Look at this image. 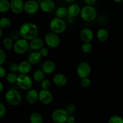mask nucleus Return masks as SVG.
<instances>
[{
  "label": "nucleus",
  "instance_id": "obj_1",
  "mask_svg": "<svg viewBox=\"0 0 123 123\" xmlns=\"http://www.w3.org/2000/svg\"><path fill=\"white\" fill-rule=\"evenodd\" d=\"M38 28L35 24L32 22H25L20 26L19 34L23 39L31 41L37 37L38 34Z\"/></svg>",
  "mask_w": 123,
  "mask_h": 123
},
{
  "label": "nucleus",
  "instance_id": "obj_2",
  "mask_svg": "<svg viewBox=\"0 0 123 123\" xmlns=\"http://www.w3.org/2000/svg\"><path fill=\"white\" fill-rule=\"evenodd\" d=\"M6 102L12 106H19L22 102V96L19 91L14 89H10L6 92Z\"/></svg>",
  "mask_w": 123,
  "mask_h": 123
},
{
  "label": "nucleus",
  "instance_id": "obj_3",
  "mask_svg": "<svg viewBox=\"0 0 123 123\" xmlns=\"http://www.w3.org/2000/svg\"><path fill=\"white\" fill-rule=\"evenodd\" d=\"M50 29L52 32L56 34H61L64 32L67 28L66 22L61 18L56 17L50 20L49 24Z\"/></svg>",
  "mask_w": 123,
  "mask_h": 123
},
{
  "label": "nucleus",
  "instance_id": "obj_4",
  "mask_svg": "<svg viewBox=\"0 0 123 123\" xmlns=\"http://www.w3.org/2000/svg\"><path fill=\"white\" fill-rule=\"evenodd\" d=\"M80 17L86 22H91L96 19L97 11L92 6H86L82 8L80 11Z\"/></svg>",
  "mask_w": 123,
  "mask_h": 123
},
{
  "label": "nucleus",
  "instance_id": "obj_5",
  "mask_svg": "<svg viewBox=\"0 0 123 123\" xmlns=\"http://www.w3.org/2000/svg\"><path fill=\"white\" fill-rule=\"evenodd\" d=\"M17 84L19 88L24 90H29L32 86V81L31 77L26 74H21L18 75Z\"/></svg>",
  "mask_w": 123,
  "mask_h": 123
},
{
  "label": "nucleus",
  "instance_id": "obj_6",
  "mask_svg": "<svg viewBox=\"0 0 123 123\" xmlns=\"http://www.w3.org/2000/svg\"><path fill=\"white\" fill-rule=\"evenodd\" d=\"M30 43L25 39H19L14 43L13 49L18 54H23L26 53L30 49Z\"/></svg>",
  "mask_w": 123,
  "mask_h": 123
},
{
  "label": "nucleus",
  "instance_id": "obj_7",
  "mask_svg": "<svg viewBox=\"0 0 123 123\" xmlns=\"http://www.w3.org/2000/svg\"><path fill=\"white\" fill-rule=\"evenodd\" d=\"M68 116V112L66 110L58 109L52 113V119L55 123H64L67 122Z\"/></svg>",
  "mask_w": 123,
  "mask_h": 123
},
{
  "label": "nucleus",
  "instance_id": "obj_8",
  "mask_svg": "<svg viewBox=\"0 0 123 123\" xmlns=\"http://www.w3.org/2000/svg\"><path fill=\"white\" fill-rule=\"evenodd\" d=\"M44 42L47 45L51 48H55L59 46L60 39L57 34L53 32H49L44 36Z\"/></svg>",
  "mask_w": 123,
  "mask_h": 123
},
{
  "label": "nucleus",
  "instance_id": "obj_9",
  "mask_svg": "<svg viewBox=\"0 0 123 123\" xmlns=\"http://www.w3.org/2000/svg\"><path fill=\"white\" fill-rule=\"evenodd\" d=\"M91 74V66L90 64L85 62H81L77 68V74L80 78H86Z\"/></svg>",
  "mask_w": 123,
  "mask_h": 123
},
{
  "label": "nucleus",
  "instance_id": "obj_10",
  "mask_svg": "<svg viewBox=\"0 0 123 123\" xmlns=\"http://www.w3.org/2000/svg\"><path fill=\"white\" fill-rule=\"evenodd\" d=\"M40 8V4L35 0H29L24 4V11L28 14H36Z\"/></svg>",
  "mask_w": 123,
  "mask_h": 123
},
{
  "label": "nucleus",
  "instance_id": "obj_11",
  "mask_svg": "<svg viewBox=\"0 0 123 123\" xmlns=\"http://www.w3.org/2000/svg\"><path fill=\"white\" fill-rule=\"evenodd\" d=\"M38 100L43 104H49L52 101L53 95L49 90L42 89L38 93Z\"/></svg>",
  "mask_w": 123,
  "mask_h": 123
},
{
  "label": "nucleus",
  "instance_id": "obj_12",
  "mask_svg": "<svg viewBox=\"0 0 123 123\" xmlns=\"http://www.w3.org/2000/svg\"><path fill=\"white\" fill-rule=\"evenodd\" d=\"M24 4L22 0H12L10 2L11 10L14 14H20L24 10Z\"/></svg>",
  "mask_w": 123,
  "mask_h": 123
},
{
  "label": "nucleus",
  "instance_id": "obj_13",
  "mask_svg": "<svg viewBox=\"0 0 123 123\" xmlns=\"http://www.w3.org/2000/svg\"><path fill=\"white\" fill-rule=\"evenodd\" d=\"M40 8L43 12L49 13L52 12L55 7V3L53 0H42L40 4Z\"/></svg>",
  "mask_w": 123,
  "mask_h": 123
},
{
  "label": "nucleus",
  "instance_id": "obj_14",
  "mask_svg": "<svg viewBox=\"0 0 123 123\" xmlns=\"http://www.w3.org/2000/svg\"><path fill=\"white\" fill-rule=\"evenodd\" d=\"M80 36L84 42H90L93 39L94 34L91 29L85 28L80 31Z\"/></svg>",
  "mask_w": 123,
  "mask_h": 123
},
{
  "label": "nucleus",
  "instance_id": "obj_15",
  "mask_svg": "<svg viewBox=\"0 0 123 123\" xmlns=\"http://www.w3.org/2000/svg\"><path fill=\"white\" fill-rule=\"evenodd\" d=\"M53 82L55 85L58 86H64L67 82V79L66 76L61 73L56 74L53 77Z\"/></svg>",
  "mask_w": 123,
  "mask_h": 123
},
{
  "label": "nucleus",
  "instance_id": "obj_16",
  "mask_svg": "<svg viewBox=\"0 0 123 123\" xmlns=\"http://www.w3.org/2000/svg\"><path fill=\"white\" fill-rule=\"evenodd\" d=\"M31 68L32 64L28 60H24L19 63L18 71L21 74H26L31 71Z\"/></svg>",
  "mask_w": 123,
  "mask_h": 123
},
{
  "label": "nucleus",
  "instance_id": "obj_17",
  "mask_svg": "<svg viewBox=\"0 0 123 123\" xmlns=\"http://www.w3.org/2000/svg\"><path fill=\"white\" fill-rule=\"evenodd\" d=\"M26 100L30 104H34L38 100V93L36 89H30L28 91L26 96Z\"/></svg>",
  "mask_w": 123,
  "mask_h": 123
},
{
  "label": "nucleus",
  "instance_id": "obj_18",
  "mask_svg": "<svg viewBox=\"0 0 123 123\" xmlns=\"http://www.w3.org/2000/svg\"><path fill=\"white\" fill-rule=\"evenodd\" d=\"M55 69V65L52 60H46L42 65V70L46 74H51Z\"/></svg>",
  "mask_w": 123,
  "mask_h": 123
},
{
  "label": "nucleus",
  "instance_id": "obj_19",
  "mask_svg": "<svg viewBox=\"0 0 123 123\" xmlns=\"http://www.w3.org/2000/svg\"><path fill=\"white\" fill-rule=\"evenodd\" d=\"M44 41L42 39L36 37L31 40L30 42V48L34 50H40L44 46Z\"/></svg>",
  "mask_w": 123,
  "mask_h": 123
},
{
  "label": "nucleus",
  "instance_id": "obj_20",
  "mask_svg": "<svg viewBox=\"0 0 123 123\" xmlns=\"http://www.w3.org/2000/svg\"><path fill=\"white\" fill-rule=\"evenodd\" d=\"M42 56L38 52H32L29 54L28 57V60L32 65H37L41 62Z\"/></svg>",
  "mask_w": 123,
  "mask_h": 123
},
{
  "label": "nucleus",
  "instance_id": "obj_21",
  "mask_svg": "<svg viewBox=\"0 0 123 123\" xmlns=\"http://www.w3.org/2000/svg\"><path fill=\"white\" fill-rule=\"evenodd\" d=\"M80 7L78 4H73L68 8V15L71 18H74L80 14Z\"/></svg>",
  "mask_w": 123,
  "mask_h": 123
},
{
  "label": "nucleus",
  "instance_id": "obj_22",
  "mask_svg": "<svg viewBox=\"0 0 123 123\" xmlns=\"http://www.w3.org/2000/svg\"><path fill=\"white\" fill-rule=\"evenodd\" d=\"M97 37L100 42H105L109 37V33L106 29L101 28L98 30L97 33Z\"/></svg>",
  "mask_w": 123,
  "mask_h": 123
},
{
  "label": "nucleus",
  "instance_id": "obj_23",
  "mask_svg": "<svg viewBox=\"0 0 123 123\" xmlns=\"http://www.w3.org/2000/svg\"><path fill=\"white\" fill-rule=\"evenodd\" d=\"M31 123H43V119L42 115L38 112H34L30 116Z\"/></svg>",
  "mask_w": 123,
  "mask_h": 123
},
{
  "label": "nucleus",
  "instance_id": "obj_24",
  "mask_svg": "<svg viewBox=\"0 0 123 123\" xmlns=\"http://www.w3.org/2000/svg\"><path fill=\"white\" fill-rule=\"evenodd\" d=\"M68 14V9L65 7H60L56 11V16L59 18H65Z\"/></svg>",
  "mask_w": 123,
  "mask_h": 123
},
{
  "label": "nucleus",
  "instance_id": "obj_25",
  "mask_svg": "<svg viewBox=\"0 0 123 123\" xmlns=\"http://www.w3.org/2000/svg\"><path fill=\"white\" fill-rule=\"evenodd\" d=\"M44 72L43 70L38 69L35 71L33 74V78L36 82H42L44 80Z\"/></svg>",
  "mask_w": 123,
  "mask_h": 123
},
{
  "label": "nucleus",
  "instance_id": "obj_26",
  "mask_svg": "<svg viewBox=\"0 0 123 123\" xmlns=\"http://www.w3.org/2000/svg\"><path fill=\"white\" fill-rule=\"evenodd\" d=\"M10 8V2L8 0H0V12H6Z\"/></svg>",
  "mask_w": 123,
  "mask_h": 123
},
{
  "label": "nucleus",
  "instance_id": "obj_27",
  "mask_svg": "<svg viewBox=\"0 0 123 123\" xmlns=\"http://www.w3.org/2000/svg\"><path fill=\"white\" fill-rule=\"evenodd\" d=\"M12 22L11 20L8 18H2L0 20V27L2 29H7L11 26Z\"/></svg>",
  "mask_w": 123,
  "mask_h": 123
},
{
  "label": "nucleus",
  "instance_id": "obj_28",
  "mask_svg": "<svg viewBox=\"0 0 123 123\" xmlns=\"http://www.w3.org/2000/svg\"><path fill=\"white\" fill-rule=\"evenodd\" d=\"M2 43H3V45L7 50H11L12 49H13L14 43H13L12 39H10V37H6L4 39Z\"/></svg>",
  "mask_w": 123,
  "mask_h": 123
},
{
  "label": "nucleus",
  "instance_id": "obj_29",
  "mask_svg": "<svg viewBox=\"0 0 123 123\" xmlns=\"http://www.w3.org/2000/svg\"><path fill=\"white\" fill-rule=\"evenodd\" d=\"M18 76L16 74H15L14 72H12L8 74V75L6 77V80H7V82L10 83H17V80H18Z\"/></svg>",
  "mask_w": 123,
  "mask_h": 123
},
{
  "label": "nucleus",
  "instance_id": "obj_30",
  "mask_svg": "<svg viewBox=\"0 0 123 123\" xmlns=\"http://www.w3.org/2000/svg\"><path fill=\"white\" fill-rule=\"evenodd\" d=\"M92 49V45L90 42H84L82 45V50L84 53H90Z\"/></svg>",
  "mask_w": 123,
  "mask_h": 123
},
{
  "label": "nucleus",
  "instance_id": "obj_31",
  "mask_svg": "<svg viewBox=\"0 0 123 123\" xmlns=\"http://www.w3.org/2000/svg\"><path fill=\"white\" fill-rule=\"evenodd\" d=\"M108 123H123V119L120 116H113L109 118Z\"/></svg>",
  "mask_w": 123,
  "mask_h": 123
},
{
  "label": "nucleus",
  "instance_id": "obj_32",
  "mask_svg": "<svg viewBox=\"0 0 123 123\" xmlns=\"http://www.w3.org/2000/svg\"><path fill=\"white\" fill-rule=\"evenodd\" d=\"M50 86V82L49 80L44 79L42 82H41V87L42 89H45V90H48Z\"/></svg>",
  "mask_w": 123,
  "mask_h": 123
},
{
  "label": "nucleus",
  "instance_id": "obj_33",
  "mask_svg": "<svg viewBox=\"0 0 123 123\" xmlns=\"http://www.w3.org/2000/svg\"><path fill=\"white\" fill-rule=\"evenodd\" d=\"M8 69L12 72H16L19 69V65L15 63H12L8 66Z\"/></svg>",
  "mask_w": 123,
  "mask_h": 123
},
{
  "label": "nucleus",
  "instance_id": "obj_34",
  "mask_svg": "<svg viewBox=\"0 0 123 123\" xmlns=\"http://www.w3.org/2000/svg\"><path fill=\"white\" fill-rule=\"evenodd\" d=\"M80 83H81V85L82 87H84V88H88L90 85L91 82H90V80L88 77H86V78H82Z\"/></svg>",
  "mask_w": 123,
  "mask_h": 123
},
{
  "label": "nucleus",
  "instance_id": "obj_35",
  "mask_svg": "<svg viewBox=\"0 0 123 123\" xmlns=\"http://www.w3.org/2000/svg\"><path fill=\"white\" fill-rule=\"evenodd\" d=\"M6 54L3 49H0V65L2 66L6 61Z\"/></svg>",
  "mask_w": 123,
  "mask_h": 123
},
{
  "label": "nucleus",
  "instance_id": "obj_36",
  "mask_svg": "<svg viewBox=\"0 0 123 123\" xmlns=\"http://www.w3.org/2000/svg\"><path fill=\"white\" fill-rule=\"evenodd\" d=\"M6 108L4 104L0 103V118H2L6 115Z\"/></svg>",
  "mask_w": 123,
  "mask_h": 123
},
{
  "label": "nucleus",
  "instance_id": "obj_37",
  "mask_svg": "<svg viewBox=\"0 0 123 123\" xmlns=\"http://www.w3.org/2000/svg\"><path fill=\"white\" fill-rule=\"evenodd\" d=\"M40 53L42 57H46L49 54V49L46 47H43L42 49H40Z\"/></svg>",
  "mask_w": 123,
  "mask_h": 123
},
{
  "label": "nucleus",
  "instance_id": "obj_38",
  "mask_svg": "<svg viewBox=\"0 0 123 123\" xmlns=\"http://www.w3.org/2000/svg\"><path fill=\"white\" fill-rule=\"evenodd\" d=\"M6 71L5 68H4L2 66H1V67H0V78H2L3 77H4V76L6 75Z\"/></svg>",
  "mask_w": 123,
  "mask_h": 123
},
{
  "label": "nucleus",
  "instance_id": "obj_39",
  "mask_svg": "<svg viewBox=\"0 0 123 123\" xmlns=\"http://www.w3.org/2000/svg\"><path fill=\"white\" fill-rule=\"evenodd\" d=\"M97 1V0H84V2L88 6H92L96 3Z\"/></svg>",
  "mask_w": 123,
  "mask_h": 123
},
{
  "label": "nucleus",
  "instance_id": "obj_40",
  "mask_svg": "<svg viewBox=\"0 0 123 123\" xmlns=\"http://www.w3.org/2000/svg\"><path fill=\"white\" fill-rule=\"evenodd\" d=\"M75 121V118L73 115H69L67 118V123H74Z\"/></svg>",
  "mask_w": 123,
  "mask_h": 123
},
{
  "label": "nucleus",
  "instance_id": "obj_41",
  "mask_svg": "<svg viewBox=\"0 0 123 123\" xmlns=\"http://www.w3.org/2000/svg\"><path fill=\"white\" fill-rule=\"evenodd\" d=\"M3 91V84L2 82H0V92H2Z\"/></svg>",
  "mask_w": 123,
  "mask_h": 123
},
{
  "label": "nucleus",
  "instance_id": "obj_42",
  "mask_svg": "<svg viewBox=\"0 0 123 123\" xmlns=\"http://www.w3.org/2000/svg\"><path fill=\"white\" fill-rule=\"evenodd\" d=\"M2 28H0V37H2Z\"/></svg>",
  "mask_w": 123,
  "mask_h": 123
},
{
  "label": "nucleus",
  "instance_id": "obj_43",
  "mask_svg": "<svg viewBox=\"0 0 123 123\" xmlns=\"http://www.w3.org/2000/svg\"><path fill=\"white\" fill-rule=\"evenodd\" d=\"M64 1L67 2H74L75 0H64Z\"/></svg>",
  "mask_w": 123,
  "mask_h": 123
},
{
  "label": "nucleus",
  "instance_id": "obj_44",
  "mask_svg": "<svg viewBox=\"0 0 123 123\" xmlns=\"http://www.w3.org/2000/svg\"><path fill=\"white\" fill-rule=\"evenodd\" d=\"M114 1H115V2H117V3H119V2H122L123 0H113Z\"/></svg>",
  "mask_w": 123,
  "mask_h": 123
}]
</instances>
